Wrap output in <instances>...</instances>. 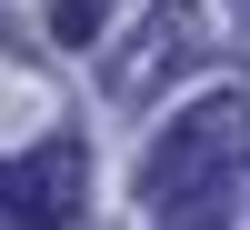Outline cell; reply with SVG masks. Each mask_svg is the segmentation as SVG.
Instances as JSON below:
<instances>
[{"mask_svg":"<svg viewBox=\"0 0 250 230\" xmlns=\"http://www.w3.org/2000/svg\"><path fill=\"white\" fill-rule=\"evenodd\" d=\"M240 170H250V100H240V90H220V100L180 110L170 130L150 140V160H140V200L210 190V180H240Z\"/></svg>","mask_w":250,"mask_h":230,"instance_id":"6da1fadb","label":"cell"},{"mask_svg":"<svg viewBox=\"0 0 250 230\" xmlns=\"http://www.w3.org/2000/svg\"><path fill=\"white\" fill-rule=\"evenodd\" d=\"M0 210L30 220V230H70L90 210V150H80L70 130H50L30 160H0Z\"/></svg>","mask_w":250,"mask_h":230,"instance_id":"7a4b0ae2","label":"cell"},{"mask_svg":"<svg viewBox=\"0 0 250 230\" xmlns=\"http://www.w3.org/2000/svg\"><path fill=\"white\" fill-rule=\"evenodd\" d=\"M180 40H200V10H190V0H160V10L150 20H140V40H130V60H120V70H110V90H150V80L160 70H170V60H180Z\"/></svg>","mask_w":250,"mask_h":230,"instance_id":"3957f363","label":"cell"},{"mask_svg":"<svg viewBox=\"0 0 250 230\" xmlns=\"http://www.w3.org/2000/svg\"><path fill=\"white\" fill-rule=\"evenodd\" d=\"M230 190H240V180H210V190L150 200V230H230Z\"/></svg>","mask_w":250,"mask_h":230,"instance_id":"277c9868","label":"cell"},{"mask_svg":"<svg viewBox=\"0 0 250 230\" xmlns=\"http://www.w3.org/2000/svg\"><path fill=\"white\" fill-rule=\"evenodd\" d=\"M50 30H60V40H100V0H60Z\"/></svg>","mask_w":250,"mask_h":230,"instance_id":"5b68a950","label":"cell"},{"mask_svg":"<svg viewBox=\"0 0 250 230\" xmlns=\"http://www.w3.org/2000/svg\"><path fill=\"white\" fill-rule=\"evenodd\" d=\"M0 230H10V220H0Z\"/></svg>","mask_w":250,"mask_h":230,"instance_id":"8992f818","label":"cell"}]
</instances>
